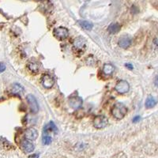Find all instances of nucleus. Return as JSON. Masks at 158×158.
Instances as JSON below:
<instances>
[{
    "mask_svg": "<svg viewBox=\"0 0 158 158\" xmlns=\"http://www.w3.org/2000/svg\"><path fill=\"white\" fill-rule=\"evenodd\" d=\"M25 137L26 139L30 141L36 140L38 138V131L35 128H28L25 132Z\"/></svg>",
    "mask_w": 158,
    "mask_h": 158,
    "instance_id": "obj_10",
    "label": "nucleus"
},
{
    "mask_svg": "<svg viewBox=\"0 0 158 158\" xmlns=\"http://www.w3.org/2000/svg\"><path fill=\"white\" fill-rule=\"evenodd\" d=\"M115 71V67L112 64L110 63H106L104 65L103 67V72L105 75H111L113 74V72Z\"/></svg>",
    "mask_w": 158,
    "mask_h": 158,
    "instance_id": "obj_14",
    "label": "nucleus"
},
{
    "mask_svg": "<svg viewBox=\"0 0 158 158\" xmlns=\"http://www.w3.org/2000/svg\"><path fill=\"white\" fill-rule=\"evenodd\" d=\"M24 92H25V89L18 83H15L11 87V93L15 95L22 96L24 94Z\"/></svg>",
    "mask_w": 158,
    "mask_h": 158,
    "instance_id": "obj_12",
    "label": "nucleus"
},
{
    "mask_svg": "<svg viewBox=\"0 0 158 158\" xmlns=\"http://www.w3.org/2000/svg\"><path fill=\"white\" fill-rule=\"evenodd\" d=\"M26 100L29 104V107H30L31 111L32 113H37L39 111V105H38L37 101H36V97L32 94H29L26 97Z\"/></svg>",
    "mask_w": 158,
    "mask_h": 158,
    "instance_id": "obj_5",
    "label": "nucleus"
},
{
    "mask_svg": "<svg viewBox=\"0 0 158 158\" xmlns=\"http://www.w3.org/2000/svg\"><path fill=\"white\" fill-rule=\"evenodd\" d=\"M127 108L122 103H116L111 108V115L117 119H122L127 114Z\"/></svg>",
    "mask_w": 158,
    "mask_h": 158,
    "instance_id": "obj_1",
    "label": "nucleus"
},
{
    "mask_svg": "<svg viewBox=\"0 0 158 158\" xmlns=\"http://www.w3.org/2000/svg\"><path fill=\"white\" fill-rule=\"evenodd\" d=\"M38 1H41V0H38Z\"/></svg>",
    "mask_w": 158,
    "mask_h": 158,
    "instance_id": "obj_28",
    "label": "nucleus"
},
{
    "mask_svg": "<svg viewBox=\"0 0 158 158\" xmlns=\"http://www.w3.org/2000/svg\"><path fill=\"white\" fill-rule=\"evenodd\" d=\"M27 67L28 68H29V70H30L32 73H33V74H37L40 70L39 64H38V63H36V62L35 61L29 62Z\"/></svg>",
    "mask_w": 158,
    "mask_h": 158,
    "instance_id": "obj_13",
    "label": "nucleus"
},
{
    "mask_svg": "<svg viewBox=\"0 0 158 158\" xmlns=\"http://www.w3.org/2000/svg\"><path fill=\"white\" fill-rule=\"evenodd\" d=\"M58 131L57 127L56 126V124L54 123L50 122L49 123H48L44 127V131H52V132H55L56 133Z\"/></svg>",
    "mask_w": 158,
    "mask_h": 158,
    "instance_id": "obj_18",
    "label": "nucleus"
},
{
    "mask_svg": "<svg viewBox=\"0 0 158 158\" xmlns=\"http://www.w3.org/2000/svg\"><path fill=\"white\" fill-rule=\"evenodd\" d=\"M21 1H22V2H27L29 0H21Z\"/></svg>",
    "mask_w": 158,
    "mask_h": 158,
    "instance_id": "obj_27",
    "label": "nucleus"
},
{
    "mask_svg": "<svg viewBox=\"0 0 158 158\" xmlns=\"http://www.w3.org/2000/svg\"><path fill=\"white\" fill-rule=\"evenodd\" d=\"M68 103H69V105H70L73 109L77 110V109H79V108L82 106L83 101H82V99H81L80 97H77V96H73V97H71L70 99H69Z\"/></svg>",
    "mask_w": 158,
    "mask_h": 158,
    "instance_id": "obj_6",
    "label": "nucleus"
},
{
    "mask_svg": "<svg viewBox=\"0 0 158 158\" xmlns=\"http://www.w3.org/2000/svg\"><path fill=\"white\" fill-rule=\"evenodd\" d=\"M111 158H127L126 154L123 152H119V153H116L114 156H111Z\"/></svg>",
    "mask_w": 158,
    "mask_h": 158,
    "instance_id": "obj_20",
    "label": "nucleus"
},
{
    "mask_svg": "<svg viewBox=\"0 0 158 158\" xmlns=\"http://www.w3.org/2000/svg\"><path fill=\"white\" fill-rule=\"evenodd\" d=\"M42 85L46 89H51L55 85V79L51 76L50 74H44L41 78Z\"/></svg>",
    "mask_w": 158,
    "mask_h": 158,
    "instance_id": "obj_7",
    "label": "nucleus"
},
{
    "mask_svg": "<svg viewBox=\"0 0 158 158\" xmlns=\"http://www.w3.org/2000/svg\"><path fill=\"white\" fill-rule=\"evenodd\" d=\"M52 142V137L49 136V135H44L43 138H42V142H43L44 145L45 146H48V145H50Z\"/></svg>",
    "mask_w": 158,
    "mask_h": 158,
    "instance_id": "obj_19",
    "label": "nucleus"
},
{
    "mask_svg": "<svg viewBox=\"0 0 158 158\" xmlns=\"http://www.w3.org/2000/svg\"><path fill=\"white\" fill-rule=\"evenodd\" d=\"M140 119H141L140 116H136V117H135V118L133 119V122L134 123H137V122H138V121L140 120Z\"/></svg>",
    "mask_w": 158,
    "mask_h": 158,
    "instance_id": "obj_24",
    "label": "nucleus"
},
{
    "mask_svg": "<svg viewBox=\"0 0 158 158\" xmlns=\"http://www.w3.org/2000/svg\"><path fill=\"white\" fill-rule=\"evenodd\" d=\"M93 123H94V127L97 128V129H103V128L106 127L108 126V119L104 115H97L94 118Z\"/></svg>",
    "mask_w": 158,
    "mask_h": 158,
    "instance_id": "obj_2",
    "label": "nucleus"
},
{
    "mask_svg": "<svg viewBox=\"0 0 158 158\" xmlns=\"http://www.w3.org/2000/svg\"><path fill=\"white\" fill-rule=\"evenodd\" d=\"M131 12L133 13V14L134 13H135V14H136V13L138 12V9L136 7V6H132V8H131Z\"/></svg>",
    "mask_w": 158,
    "mask_h": 158,
    "instance_id": "obj_22",
    "label": "nucleus"
},
{
    "mask_svg": "<svg viewBox=\"0 0 158 158\" xmlns=\"http://www.w3.org/2000/svg\"><path fill=\"white\" fill-rule=\"evenodd\" d=\"M130 89V85L125 80H120L115 85V90L117 93L120 94H124L128 93Z\"/></svg>",
    "mask_w": 158,
    "mask_h": 158,
    "instance_id": "obj_4",
    "label": "nucleus"
},
{
    "mask_svg": "<svg viewBox=\"0 0 158 158\" xmlns=\"http://www.w3.org/2000/svg\"><path fill=\"white\" fill-rule=\"evenodd\" d=\"M6 70V65L3 63H0V73L5 71Z\"/></svg>",
    "mask_w": 158,
    "mask_h": 158,
    "instance_id": "obj_21",
    "label": "nucleus"
},
{
    "mask_svg": "<svg viewBox=\"0 0 158 158\" xmlns=\"http://www.w3.org/2000/svg\"><path fill=\"white\" fill-rule=\"evenodd\" d=\"M21 147H22V150L26 153H32L35 149L34 145L30 142V140H28V139H24V140L22 141Z\"/></svg>",
    "mask_w": 158,
    "mask_h": 158,
    "instance_id": "obj_9",
    "label": "nucleus"
},
{
    "mask_svg": "<svg viewBox=\"0 0 158 158\" xmlns=\"http://www.w3.org/2000/svg\"><path fill=\"white\" fill-rule=\"evenodd\" d=\"M53 35L56 39L59 40H63L67 39L69 36V31L67 28L65 27H58L53 30Z\"/></svg>",
    "mask_w": 158,
    "mask_h": 158,
    "instance_id": "obj_3",
    "label": "nucleus"
},
{
    "mask_svg": "<svg viewBox=\"0 0 158 158\" xmlns=\"http://www.w3.org/2000/svg\"><path fill=\"white\" fill-rule=\"evenodd\" d=\"M154 84H155V85H156V86L158 87V75L156 76V77H155V79H154Z\"/></svg>",
    "mask_w": 158,
    "mask_h": 158,
    "instance_id": "obj_25",
    "label": "nucleus"
},
{
    "mask_svg": "<svg viewBox=\"0 0 158 158\" xmlns=\"http://www.w3.org/2000/svg\"><path fill=\"white\" fill-rule=\"evenodd\" d=\"M156 104V101L153 97H149L146 99V108H153Z\"/></svg>",
    "mask_w": 158,
    "mask_h": 158,
    "instance_id": "obj_17",
    "label": "nucleus"
},
{
    "mask_svg": "<svg viewBox=\"0 0 158 158\" xmlns=\"http://www.w3.org/2000/svg\"><path fill=\"white\" fill-rule=\"evenodd\" d=\"M28 158H39V154H37V153H34V154L30 155Z\"/></svg>",
    "mask_w": 158,
    "mask_h": 158,
    "instance_id": "obj_23",
    "label": "nucleus"
},
{
    "mask_svg": "<svg viewBox=\"0 0 158 158\" xmlns=\"http://www.w3.org/2000/svg\"><path fill=\"white\" fill-rule=\"evenodd\" d=\"M121 29L120 24L118 23H111V25L108 26V31L111 34H115L117 32H119Z\"/></svg>",
    "mask_w": 158,
    "mask_h": 158,
    "instance_id": "obj_16",
    "label": "nucleus"
},
{
    "mask_svg": "<svg viewBox=\"0 0 158 158\" xmlns=\"http://www.w3.org/2000/svg\"><path fill=\"white\" fill-rule=\"evenodd\" d=\"M118 44L122 48H128L132 44V38L128 35H124L118 39Z\"/></svg>",
    "mask_w": 158,
    "mask_h": 158,
    "instance_id": "obj_8",
    "label": "nucleus"
},
{
    "mask_svg": "<svg viewBox=\"0 0 158 158\" xmlns=\"http://www.w3.org/2000/svg\"><path fill=\"white\" fill-rule=\"evenodd\" d=\"M78 25L81 26L82 29H85V30H91L94 27V25L91 22H88V21H84V20H79L77 21Z\"/></svg>",
    "mask_w": 158,
    "mask_h": 158,
    "instance_id": "obj_15",
    "label": "nucleus"
},
{
    "mask_svg": "<svg viewBox=\"0 0 158 158\" xmlns=\"http://www.w3.org/2000/svg\"><path fill=\"white\" fill-rule=\"evenodd\" d=\"M85 39L83 38L82 36H78V37L76 38L74 41V48L77 50H81L85 48Z\"/></svg>",
    "mask_w": 158,
    "mask_h": 158,
    "instance_id": "obj_11",
    "label": "nucleus"
},
{
    "mask_svg": "<svg viewBox=\"0 0 158 158\" xmlns=\"http://www.w3.org/2000/svg\"><path fill=\"white\" fill-rule=\"evenodd\" d=\"M126 67H127V68L131 69H131H133V66H132L131 64H130V63H129V64H127V63Z\"/></svg>",
    "mask_w": 158,
    "mask_h": 158,
    "instance_id": "obj_26",
    "label": "nucleus"
}]
</instances>
